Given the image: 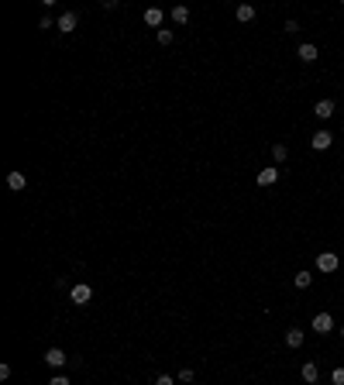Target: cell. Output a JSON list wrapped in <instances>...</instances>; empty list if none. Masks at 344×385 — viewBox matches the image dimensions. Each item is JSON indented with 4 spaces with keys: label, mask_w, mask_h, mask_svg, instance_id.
I'll return each mask as SVG.
<instances>
[{
    "label": "cell",
    "mask_w": 344,
    "mask_h": 385,
    "mask_svg": "<svg viewBox=\"0 0 344 385\" xmlns=\"http://www.w3.org/2000/svg\"><path fill=\"white\" fill-rule=\"evenodd\" d=\"M48 385H69V378H66V375H55V378H52Z\"/></svg>",
    "instance_id": "obj_23"
},
{
    "label": "cell",
    "mask_w": 344,
    "mask_h": 385,
    "mask_svg": "<svg viewBox=\"0 0 344 385\" xmlns=\"http://www.w3.org/2000/svg\"><path fill=\"white\" fill-rule=\"evenodd\" d=\"M234 17H238V21H241V24H248V21H255V7H252V4H241L238 11H234Z\"/></svg>",
    "instance_id": "obj_14"
},
{
    "label": "cell",
    "mask_w": 344,
    "mask_h": 385,
    "mask_svg": "<svg viewBox=\"0 0 344 385\" xmlns=\"http://www.w3.org/2000/svg\"><path fill=\"white\" fill-rule=\"evenodd\" d=\"M331 385H344V368H334L331 372Z\"/></svg>",
    "instance_id": "obj_20"
},
{
    "label": "cell",
    "mask_w": 344,
    "mask_h": 385,
    "mask_svg": "<svg viewBox=\"0 0 344 385\" xmlns=\"http://www.w3.org/2000/svg\"><path fill=\"white\" fill-rule=\"evenodd\" d=\"M76 24H80V17H76V11H66V14H59V21H55V28L62 34H72L76 31Z\"/></svg>",
    "instance_id": "obj_3"
},
{
    "label": "cell",
    "mask_w": 344,
    "mask_h": 385,
    "mask_svg": "<svg viewBox=\"0 0 344 385\" xmlns=\"http://www.w3.org/2000/svg\"><path fill=\"white\" fill-rule=\"evenodd\" d=\"M296 55H299V62H317V55H320V52H317V45H299L296 48Z\"/></svg>",
    "instance_id": "obj_13"
},
{
    "label": "cell",
    "mask_w": 344,
    "mask_h": 385,
    "mask_svg": "<svg viewBox=\"0 0 344 385\" xmlns=\"http://www.w3.org/2000/svg\"><path fill=\"white\" fill-rule=\"evenodd\" d=\"M7 189L11 192L28 189V176H24V172H7Z\"/></svg>",
    "instance_id": "obj_9"
},
{
    "label": "cell",
    "mask_w": 344,
    "mask_h": 385,
    "mask_svg": "<svg viewBox=\"0 0 344 385\" xmlns=\"http://www.w3.org/2000/svg\"><path fill=\"white\" fill-rule=\"evenodd\" d=\"M334 110H337V107H334V100H317V103H313V113H317L320 121H331Z\"/></svg>",
    "instance_id": "obj_10"
},
{
    "label": "cell",
    "mask_w": 344,
    "mask_h": 385,
    "mask_svg": "<svg viewBox=\"0 0 344 385\" xmlns=\"http://www.w3.org/2000/svg\"><path fill=\"white\" fill-rule=\"evenodd\" d=\"M272 159L279 162V165H282V162L289 159V148H286V145H275V148H272Z\"/></svg>",
    "instance_id": "obj_18"
},
{
    "label": "cell",
    "mask_w": 344,
    "mask_h": 385,
    "mask_svg": "<svg viewBox=\"0 0 344 385\" xmlns=\"http://www.w3.org/2000/svg\"><path fill=\"white\" fill-rule=\"evenodd\" d=\"M310 145L317 148V151H327V148L334 145V134H331V131H327V127H320V131H317V134L310 138Z\"/></svg>",
    "instance_id": "obj_4"
},
{
    "label": "cell",
    "mask_w": 344,
    "mask_h": 385,
    "mask_svg": "<svg viewBox=\"0 0 344 385\" xmlns=\"http://www.w3.org/2000/svg\"><path fill=\"white\" fill-rule=\"evenodd\" d=\"M337 265H341V258H337L334 251H320V255H317V272L331 275V272H337Z\"/></svg>",
    "instance_id": "obj_1"
},
{
    "label": "cell",
    "mask_w": 344,
    "mask_h": 385,
    "mask_svg": "<svg viewBox=\"0 0 344 385\" xmlns=\"http://www.w3.org/2000/svg\"><path fill=\"white\" fill-rule=\"evenodd\" d=\"M299 375H303V382H307V385H317V382H320V368H317L313 361L303 364V372H299Z\"/></svg>",
    "instance_id": "obj_11"
},
{
    "label": "cell",
    "mask_w": 344,
    "mask_h": 385,
    "mask_svg": "<svg viewBox=\"0 0 344 385\" xmlns=\"http://www.w3.org/2000/svg\"><path fill=\"white\" fill-rule=\"evenodd\" d=\"M193 378H196V372H193V368H179V375H176V382H179V385H189Z\"/></svg>",
    "instance_id": "obj_17"
},
{
    "label": "cell",
    "mask_w": 344,
    "mask_h": 385,
    "mask_svg": "<svg viewBox=\"0 0 344 385\" xmlns=\"http://www.w3.org/2000/svg\"><path fill=\"white\" fill-rule=\"evenodd\" d=\"M317 385H320V382H317Z\"/></svg>",
    "instance_id": "obj_25"
},
{
    "label": "cell",
    "mask_w": 344,
    "mask_h": 385,
    "mask_svg": "<svg viewBox=\"0 0 344 385\" xmlns=\"http://www.w3.org/2000/svg\"><path fill=\"white\" fill-rule=\"evenodd\" d=\"M313 330H317L320 337H327V334L334 330V317L331 313H317V317H313Z\"/></svg>",
    "instance_id": "obj_5"
},
{
    "label": "cell",
    "mask_w": 344,
    "mask_h": 385,
    "mask_svg": "<svg viewBox=\"0 0 344 385\" xmlns=\"http://www.w3.org/2000/svg\"><path fill=\"white\" fill-rule=\"evenodd\" d=\"M162 21H165V11H162V7H148V11H145V24H148V28L162 31Z\"/></svg>",
    "instance_id": "obj_8"
},
{
    "label": "cell",
    "mask_w": 344,
    "mask_h": 385,
    "mask_svg": "<svg viewBox=\"0 0 344 385\" xmlns=\"http://www.w3.org/2000/svg\"><path fill=\"white\" fill-rule=\"evenodd\" d=\"M69 299H72L76 306H90V299H93V289H90L86 282H76L72 289H69Z\"/></svg>",
    "instance_id": "obj_2"
},
{
    "label": "cell",
    "mask_w": 344,
    "mask_h": 385,
    "mask_svg": "<svg viewBox=\"0 0 344 385\" xmlns=\"http://www.w3.org/2000/svg\"><path fill=\"white\" fill-rule=\"evenodd\" d=\"M48 28H55V21H52V17H48V14H45V17L38 21V31H48Z\"/></svg>",
    "instance_id": "obj_21"
},
{
    "label": "cell",
    "mask_w": 344,
    "mask_h": 385,
    "mask_svg": "<svg viewBox=\"0 0 344 385\" xmlns=\"http://www.w3.org/2000/svg\"><path fill=\"white\" fill-rule=\"evenodd\" d=\"M155 385H176V375H159V378H155Z\"/></svg>",
    "instance_id": "obj_22"
},
{
    "label": "cell",
    "mask_w": 344,
    "mask_h": 385,
    "mask_svg": "<svg viewBox=\"0 0 344 385\" xmlns=\"http://www.w3.org/2000/svg\"><path fill=\"white\" fill-rule=\"evenodd\" d=\"M45 364H52V368H62V364H69V354L62 351V348H48V351H45Z\"/></svg>",
    "instance_id": "obj_6"
},
{
    "label": "cell",
    "mask_w": 344,
    "mask_h": 385,
    "mask_svg": "<svg viewBox=\"0 0 344 385\" xmlns=\"http://www.w3.org/2000/svg\"><path fill=\"white\" fill-rule=\"evenodd\" d=\"M172 42H176L172 28H162V31H159V45H172Z\"/></svg>",
    "instance_id": "obj_19"
},
{
    "label": "cell",
    "mask_w": 344,
    "mask_h": 385,
    "mask_svg": "<svg viewBox=\"0 0 344 385\" xmlns=\"http://www.w3.org/2000/svg\"><path fill=\"white\" fill-rule=\"evenodd\" d=\"M303 340H307V334L299 327H289L286 330V348H303Z\"/></svg>",
    "instance_id": "obj_12"
},
{
    "label": "cell",
    "mask_w": 344,
    "mask_h": 385,
    "mask_svg": "<svg viewBox=\"0 0 344 385\" xmlns=\"http://www.w3.org/2000/svg\"><path fill=\"white\" fill-rule=\"evenodd\" d=\"M293 282H296V289H310V285H313V272H296Z\"/></svg>",
    "instance_id": "obj_16"
},
{
    "label": "cell",
    "mask_w": 344,
    "mask_h": 385,
    "mask_svg": "<svg viewBox=\"0 0 344 385\" xmlns=\"http://www.w3.org/2000/svg\"><path fill=\"white\" fill-rule=\"evenodd\" d=\"M172 21L186 24V21H189V7H186V4H176V7H172Z\"/></svg>",
    "instance_id": "obj_15"
},
{
    "label": "cell",
    "mask_w": 344,
    "mask_h": 385,
    "mask_svg": "<svg viewBox=\"0 0 344 385\" xmlns=\"http://www.w3.org/2000/svg\"><path fill=\"white\" fill-rule=\"evenodd\" d=\"M275 182H279V169H275V165H265V169L258 172V186L269 189V186H275Z\"/></svg>",
    "instance_id": "obj_7"
},
{
    "label": "cell",
    "mask_w": 344,
    "mask_h": 385,
    "mask_svg": "<svg viewBox=\"0 0 344 385\" xmlns=\"http://www.w3.org/2000/svg\"><path fill=\"white\" fill-rule=\"evenodd\" d=\"M341 337H344V323H341Z\"/></svg>",
    "instance_id": "obj_24"
}]
</instances>
